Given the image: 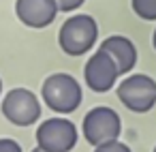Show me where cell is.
<instances>
[{
	"label": "cell",
	"mask_w": 156,
	"mask_h": 152,
	"mask_svg": "<svg viewBox=\"0 0 156 152\" xmlns=\"http://www.w3.org/2000/svg\"><path fill=\"white\" fill-rule=\"evenodd\" d=\"M98 39V26L94 17L90 15H73L69 17L60 32H58V43L60 49L69 56H83L88 54Z\"/></svg>",
	"instance_id": "6da1fadb"
},
{
	"label": "cell",
	"mask_w": 156,
	"mask_h": 152,
	"mask_svg": "<svg viewBox=\"0 0 156 152\" xmlns=\"http://www.w3.org/2000/svg\"><path fill=\"white\" fill-rule=\"evenodd\" d=\"M43 101L58 114H71L81 105V88L69 73H54L43 81Z\"/></svg>",
	"instance_id": "7a4b0ae2"
},
{
	"label": "cell",
	"mask_w": 156,
	"mask_h": 152,
	"mask_svg": "<svg viewBox=\"0 0 156 152\" xmlns=\"http://www.w3.org/2000/svg\"><path fill=\"white\" fill-rule=\"evenodd\" d=\"M118 99L135 114H145L156 105V79L143 73L128 75L118 86Z\"/></svg>",
	"instance_id": "3957f363"
},
{
	"label": "cell",
	"mask_w": 156,
	"mask_h": 152,
	"mask_svg": "<svg viewBox=\"0 0 156 152\" xmlns=\"http://www.w3.org/2000/svg\"><path fill=\"white\" fill-rule=\"evenodd\" d=\"M2 116L17 126H30L41 118V103L34 92L26 88H13L2 99Z\"/></svg>",
	"instance_id": "277c9868"
},
{
	"label": "cell",
	"mask_w": 156,
	"mask_h": 152,
	"mask_svg": "<svg viewBox=\"0 0 156 152\" xmlns=\"http://www.w3.org/2000/svg\"><path fill=\"white\" fill-rule=\"evenodd\" d=\"M120 131H122L120 116L111 107H105V105L94 107L83 118V135H86L88 143H92V146H101V143L118 139Z\"/></svg>",
	"instance_id": "5b68a950"
},
{
	"label": "cell",
	"mask_w": 156,
	"mask_h": 152,
	"mask_svg": "<svg viewBox=\"0 0 156 152\" xmlns=\"http://www.w3.org/2000/svg\"><path fill=\"white\" fill-rule=\"evenodd\" d=\"M77 143V128L64 118H49L37 128V146L45 152H71Z\"/></svg>",
	"instance_id": "8992f818"
},
{
	"label": "cell",
	"mask_w": 156,
	"mask_h": 152,
	"mask_svg": "<svg viewBox=\"0 0 156 152\" xmlns=\"http://www.w3.org/2000/svg\"><path fill=\"white\" fill-rule=\"evenodd\" d=\"M118 77H120V71H118L113 58L107 52H103L101 47H98V52H94L88 58V62L83 67V79H86L88 88L94 92L111 90L115 86Z\"/></svg>",
	"instance_id": "52a82bcc"
},
{
	"label": "cell",
	"mask_w": 156,
	"mask_h": 152,
	"mask_svg": "<svg viewBox=\"0 0 156 152\" xmlns=\"http://www.w3.org/2000/svg\"><path fill=\"white\" fill-rule=\"evenodd\" d=\"M15 15L28 28H47L58 15L56 0H15Z\"/></svg>",
	"instance_id": "ba28073f"
},
{
	"label": "cell",
	"mask_w": 156,
	"mask_h": 152,
	"mask_svg": "<svg viewBox=\"0 0 156 152\" xmlns=\"http://www.w3.org/2000/svg\"><path fill=\"white\" fill-rule=\"evenodd\" d=\"M101 49L107 52V54L113 58V62H115L120 75L130 73V71L135 69V64H137V47H135V43H133L130 39H126V37L113 34V37H109V39H105V41L101 43Z\"/></svg>",
	"instance_id": "9c48e42d"
},
{
	"label": "cell",
	"mask_w": 156,
	"mask_h": 152,
	"mask_svg": "<svg viewBox=\"0 0 156 152\" xmlns=\"http://www.w3.org/2000/svg\"><path fill=\"white\" fill-rule=\"evenodd\" d=\"M130 5L141 20L156 22V0H130Z\"/></svg>",
	"instance_id": "30bf717a"
},
{
	"label": "cell",
	"mask_w": 156,
	"mask_h": 152,
	"mask_svg": "<svg viewBox=\"0 0 156 152\" xmlns=\"http://www.w3.org/2000/svg\"><path fill=\"white\" fill-rule=\"evenodd\" d=\"M94 152H130V148H128L126 143H122V141L113 139V141H107V143L96 146V150H94Z\"/></svg>",
	"instance_id": "8fae6325"
},
{
	"label": "cell",
	"mask_w": 156,
	"mask_h": 152,
	"mask_svg": "<svg viewBox=\"0 0 156 152\" xmlns=\"http://www.w3.org/2000/svg\"><path fill=\"white\" fill-rule=\"evenodd\" d=\"M58 2V11H64V13H71L75 9H79L86 0H56Z\"/></svg>",
	"instance_id": "7c38bea8"
},
{
	"label": "cell",
	"mask_w": 156,
	"mask_h": 152,
	"mask_svg": "<svg viewBox=\"0 0 156 152\" xmlns=\"http://www.w3.org/2000/svg\"><path fill=\"white\" fill-rule=\"evenodd\" d=\"M0 152H22V146L15 139H0Z\"/></svg>",
	"instance_id": "4fadbf2b"
},
{
	"label": "cell",
	"mask_w": 156,
	"mask_h": 152,
	"mask_svg": "<svg viewBox=\"0 0 156 152\" xmlns=\"http://www.w3.org/2000/svg\"><path fill=\"white\" fill-rule=\"evenodd\" d=\"M152 45H154V49H156V30H154V34H152Z\"/></svg>",
	"instance_id": "5bb4252c"
},
{
	"label": "cell",
	"mask_w": 156,
	"mask_h": 152,
	"mask_svg": "<svg viewBox=\"0 0 156 152\" xmlns=\"http://www.w3.org/2000/svg\"><path fill=\"white\" fill-rule=\"evenodd\" d=\"M32 152H45V150H41V148H39V146H37V148H34V150H32Z\"/></svg>",
	"instance_id": "9a60e30c"
},
{
	"label": "cell",
	"mask_w": 156,
	"mask_h": 152,
	"mask_svg": "<svg viewBox=\"0 0 156 152\" xmlns=\"http://www.w3.org/2000/svg\"><path fill=\"white\" fill-rule=\"evenodd\" d=\"M0 92H2V81H0Z\"/></svg>",
	"instance_id": "2e32d148"
},
{
	"label": "cell",
	"mask_w": 156,
	"mask_h": 152,
	"mask_svg": "<svg viewBox=\"0 0 156 152\" xmlns=\"http://www.w3.org/2000/svg\"><path fill=\"white\" fill-rule=\"evenodd\" d=\"M154 152H156V148H154Z\"/></svg>",
	"instance_id": "e0dca14e"
}]
</instances>
